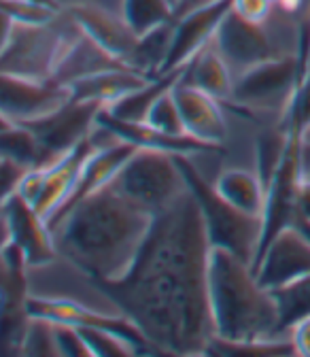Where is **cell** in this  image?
Returning a JSON list of instances; mask_svg holds the SVG:
<instances>
[{"mask_svg":"<svg viewBox=\"0 0 310 357\" xmlns=\"http://www.w3.org/2000/svg\"><path fill=\"white\" fill-rule=\"evenodd\" d=\"M206 219L192 188L157 213L132 271L102 283L145 336L151 353L208 355L217 338L210 306Z\"/></svg>","mask_w":310,"mask_h":357,"instance_id":"obj_1","label":"cell"},{"mask_svg":"<svg viewBox=\"0 0 310 357\" xmlns=\"http://www.w3.org/2000/svg\"><path fill=\"white\" fill-rule=\"evenodd\" d=\"M155 215L109 183L83 198L52 232L58 253L100 283L123 279L134 266Z\"/></svg>","mask_w":310,"mask_h":357,"instance_id":"obj_2","label":"cell"},{"mask_svg":"<svg viewBox=\"0 0 310 357\" xmlns=\"http://www.w3.org/2000/svg\"><path fill=\"white\" fill-rule=\"evenodd\" d=\"M208 287L217 338L257 340L285 334L274 291L261 285L255 268L236 253L212 245Z\"/></svg>","mask_w":310,"mask_h":357,"instance_id":"obj_3","label":"cell"},{"mask_svg":"<svg viewBox=\"0 0 310 357\" xmlns=\"http://www.w3.org/2000/svg\"><path fill=\"white\" fill-rule=\"evenodd\" d=\"M304 22L308 17L283 13L277 7L265 24H249L230 7L215 34V45L234 73L240 75L270 60L304 56Z\"/></svg>","mask_w":310,"mask_h":357,"instance_id":"obj_4","label":"cell"},{"mask_svg":"<svg viewBox=\"0 0 310 357\" xmlns=\"http://www.w3.org/2000/svg\"><path fill=\"white\" fill-rule=\"evenodd\" d=\"M81 26L64 9L52 24H20L3 13V75L26 79H54L56 70Z\"/></svg>","mask_w":310,"mask_h":357,"instance_id":"obj_5","label":"cell"},{"mask_svg":"<svg viewBox=\"0 0 310 357\" xmlns=\"http://www.w3.org/2000/svg\"><path fill=\"white\" fill-rule=\"evenodd\" d=\"M179 162L185 170L194 196L202 206L212 245L236 253L255 268L265 241V219L245 213L228 202L215 190L210 178L198 170V166L192 162V155H179Z\"/></svg>","mask_w":310,"mask_h":357,"instance_id":"obj_6","label":"cell"},{"mask_svg":"<svg viewBox=\"0 0 310 357\" xmlns=\"http://www.w3.org/2000/svg\"><path fill=\"white\" fill-rule=\"evenodd\" d=\"M302 75L304 56H287L257 64L236 75L232 100L226 105L249 117L283 123L291 117Z\"/></svg>","mask_w":310,"mask_h":357,"instance_id":"obj_7","label":"cell"},{"mask_svg":"<svg viewBox=\"0 0 310 357\" xmlns=\"http://www.w3.org/2000/svg\"><path fill=\"white\" fill-rule=\"evenodd\" d=\"M111 183L147 206L153 215L166 211L189 192L179 155L143 147L127 160Z\"/></svg>","mask_w":310,"mask_h":357,"instance_id":"obj_8","label":"cell"},{"mask_svg":"<svg viewBox=\"0 0 310 357\" xmlns=\"http://www.w3.org/2000/svg\"><path fill=\"white\" fill-rule=\"evenodd\" d=\"M255 275L268 289H279L310 275V226L287 223L265 241Z\"/></svg>","mask_w":310,"mask_h":357,"instance_id":"obj_9","label":"cell"},{"mask_svg":"<svg viewBox=\"0 0 310 357\" xmlns=\"http://www.w3.org/2000/svg\"><path fill=\"white\" fill-rule=\"evenodd\" d=\"M0 89H3V96H0L3 117L17 123L45 119L72 100L70 85H64L56 79H26L3 75Z\"/></svg>","mask_w":310,"mask_h":357,"instance_id":"obj_10","label":"cell"},{"mask_svg":"<svg viewBox=\"0 0 310 357\" xmlns=\"http://www.w3.org/2000/svg\"><path fill=\"white\" fill-rule=\"evenodd\" d=\"M13 243L28 268L45 266L60 253L49 223L20 194L3 198V245Z\"/></svg>","mask_w":310,"mask_h":357,"instance_id":"obj_11","label":"cell"},{"mask_svg":"<svg viewBox=\"0 0 310 357\" xmlns=\"http://www.w3.org/2000/svg\"><path fill=\"white\" fill-rule=\"evenodd\" d=\"M174 98L179 102L189 137L219 149H228L230 141V115L226 102L215 98L204 89L187 83L183 77L174 85Z\"/></svg>","mask_w":310,"mask_h":357,"instance_id":"obj_12","label":"cell"},{"mask_svg":"<svg viewBox=\"0 0 310 357\" xmlns=\"http://www.w3.org/2000/svg\"><path fill=\"white\" fill-rule=\"evenodd\" d=\"M102 109L104 107L96 102L70 100L54 115L22 126H28L52 155H62L90 137L98 123Z\"/></svg>","mask_w":310,"mask_h":357,"instance_id":"obj_13","label":"cell"},{"mask_svg":"<svg viewBox=\"0 0 310 357\" xmlns=\"http://www.w3.org/2000/svg\"><path fill=\"white\" fill-rule=\"evenodd\" d=\"M232 7V0H221V3L202 7L194 13L183 17H174V38L170 58L162 75L183 70L206 45L215 38L221 22L228 15Z\"/></svg>","mask_w":310,"mask_h":357,"instance_id":"obj_14","label":"cell"},{"mask_svg":"<svg viewBox=\"0 0 310 357\" xmlns=\"http://www.w3.org/2000/svg\"><path fill=\"white\" fill-rule=\"evenodd\" d=\"M66 11L77 20V24L87 36H92L98 45H102L107 52H111L121 62L130 64L139 34L132 30L123 13L100 9V7H85V5L66 7Z\"/></svg>","mask_w":310,"mask_h":357,"instance_id":"obj_15","label":"cell"},{"mask_svg":"<svg viewBox=\"0 0 310 357\" xmlns=\"http://www.w3.org/2000/svg\"><path fill=\"white\" fill-rule=\"evenodd\" d=\"M212 185L221 196L240 211L265 219V213H268V188H265L253 162L221 166L212 178Z\"/></svg>","mask_w":310,"mask_h":357,"instance_id":"obj_16","label":"cell"},{"mask_svg":"<svg viewBox=\"0 0 310 357\" xmlns=\"http://www.w3.org/2000/svg\"><path fill=\"white\" fill-rule=\"evenodd\" d=\"M151 79L134 66L123 64L117 68H109L102 73H96L92 77H85L77 83L70 85L72 89V100H83V102H96L100 107H111L117 100L125 98L127 94L137 92L139 87L147 85Z\"/></svg>","mask_w":310,"mask_h":357,"instance_id":"obj_17","label":"cell"},{"mask_svg":"<svg viewBox=\"0 0 310 357\" xmlns=\"http://www.w3.org/2000/svg\"><path fill=\"white\" fill-rule=\"evenodd\" d=\"M123 64L125 62H121L111 52H107L92 36H87L83 30H79V34L68 45V50H66L54 79L64 85H72L85 77H92L96 73L117 68Z\"/></svg>","mask_w":310,"mask_h":357,"instance_id":"obj_18","label":"cell"},{"mask_svg":"<svg viewBox=\"0 0 310 357\" xmlns=\"http://www.w3.org/2000/svg\"><path fill=\"white\" fill-rule=\"evenodd\" d=\"M183 79L204 89V92L212 94L219 100H224V102L232 100L236 73L217 50L215 38L183 68Z\"/></svg>","mask_w":310,"mask_h":357,"instance_id":"obj_19","label":"cell"},{"mask_svg":"<svg viewBox=\"0 0 310 357\" xmlns=\"http://www.w3.org/2000/svg\"><path fill=\"white\" fill-rule=\"evenodd\" d=\"M183 77V70H176V73H168V75H160L155 79H151L147 85L139 87L137 92L127 94L125 98L117 100L115 105L107 107L104 113L119 119V121H134V123H143L147 121L153 105L176 85Z\"/></svg>","mask_w":310,"mask_h":357,"instance_id":"obj_20","label":"cell"},{"mask_svg":"<svg viewBox=\"0 0 310 357\" xmlns=\"http://www.w3.org/2000/svg\"><path fill=\"white\" fill-rule=\"evenodd\" d=\"M172 38H174V20L141 34L137 40L134 54L130 58V66H134L137 70L149 77H160L170 58Z\"/></svg>","mask_w":310,"mask_h":357,"instance_id":"obj_21","label":"cell"},{"mask_svg":"<svg viewBox=\"0 0 310 357\" xmlns=\"http://www.w3.org/2000/svg\"><path fill=\"white\" fill-rule=\"evenodd\" d=\"M87 344H90L94 357H125V355H139V353H149V349L139 342L137 338H132L123 332L111 330V328H98V326H87L81 328Z\"/></svg>","mask_w":310,"mask_h":357,"instance_id":"obj_22","label":"cell"},{"mask_svg":"<svg viewBox=\"0 0 310 357\" xmlns=\"http://www.w3.org/2000/svg\"><path fill=\"white\" fill-rule=\"evenodd\" d=\"M208 355H295V347L289 334L257 340H224L215 338Z\"/></svg>","mask_w":310,"mask_h":357,"instance_id":"obj_23","label":"cell"},{"mask_svg":"<svg viewBox=\"0 0 310 357\" xmlns=\"http://www.w3.org/2000/svg\"><path fill=\"white\" fill-rule=\"evenodd\" d=\"M123 17L139 36L174 20L170 0H123Z\"/></svg>","mask_w":310,"mask_h":357,"instance_id":"obj_24","label":"cell"},{"mask_svg":"<svg viewBox=\"0 0 310 357\" xmlns=\"http://www.w3.org/2000/svg\"><path fill=\"white\" fill-rule=\"evenodd\" d=\"M274 296L281 306L283 330H287L297 319L310 315V275L274 289Z\"/></svg>","mask_w":310,"mask_h":357,"instance_id":"obj_25","label":"cell"},{"mask_svg":"<svg viewBox=\"0 0 310 357\" xmlns=\"http://www.w3.org/2000/svg\"><path fill=\"white\" fill-rule=\"evenodd\" d=\"M20 355H52L60 357L58 338H56V324L45 317L30 315L26 332L22 336Z\"/></svg>","mask_w":310,"mask_h":357,"instance_id":"obj_26","label":"cell"},{"mask_svg":"<svg viewBox=\"0 0 310 357\" xmlns=\"http://www.w3.org/2000/svg\"><path fill=\"white\" fill-rule=\"evenodd\" d=\"M145 123L153 126L155 130L168 134V137H174V139H192L185 128L179 102L174 98V87L168 89V92L153 105Z\"/></svg>","mask_w":310,"mask_h":357,"instance_id":"obj_27","label":"cell"},{"mask_svg":"<svg viewBox=\"0 0 310 357\" xmlns=\"http://www.w3.org/2000/svg\"><path fill=\"white\" fill-rule=\"evenodd\" d=\"M56 324V338H58V349H60V357L64 355H75V357H94L90 344H87L81 328L72 326V324Z\"/></svg>","mask_w":310,"mask_h":357,"instance_id":"obj_28","label":"cell"},{"mask_svg":"<svg viewBox=\"0 0 310 357\" xmlns=\"http://www.w3.org/2000/svg\"><path fill=\"white\" fill-rule=\"evenodd\" d=\"M272 0H232V11L249 24H265L274 15Z\"/></svg>","mask_w":310,"mask_h":357,"instance_id":"obj_29","label":"cell"},{"mask_svg":"<svg viewBox=\"0 0 310 357\" xmlns=\"http://www.w3.org/2000/svg\"><path fill=\"white\" fill-rule=\"evenodd\" d=\"M30 170H32V166H28L15 158L3 155V198H9L17 192L20 183L24 181V176Z\"/></svg>","mask_w":310,"mask_h":357,"instance_id":"obj_30","label":"cell"},{"mask_svg":"<svg viewBox=\"0 0 310 357\" xmlns=\"http://www.w3.org/2000/svg\"><path fill=\"white\" fill-rule=\"evenodd\" d=\"M295 347V355H308L310 357V315L297 319L285 330Z\"/></svg>","mask_w":310,"mask_h":357,"instance_id":"obj_31","label":"cell"},{"mask_svg":"<svg viewBox=\"0 0 310 357\" xmlns=\"http://www.w3.org/2000/svg\"><path fill=\"white\" fill-rule=\"evenodd\" d=\"M295 215L302 226H310V174H302L295 192Z\"/></svg>","mask_w":310,"mask_h":357,"instance_id":"obj_32","label":"cell"},{"mask_svg":"<svg viewBox=\"0 0 310 357\" xmlns=\"http://www.w3.org/2000/svg\"><path fill=\"white\" fill-rule=\"evenodd\" d=\"M58 3H60L62 9L85 5V7H100V9H109V11L123 13V0H58Z\"/></svg>","mask_w":310,"mask_h":357,"instance_id":"obj_33","label":"cell"},{"mask_svg":"<svg viewBox=\"0 0 310 357\" xmlns=\"http://www.w3.org/2000/svg\"><path fill=\"white\" fill-rule=\"evenodd\" d=\"M215 3H221V0H181L179 7L174 9V17H183L187 13H194L202 7H208V5H215Z\"/></svg>","mask_w":310,"mask_h":357,"instance_id":"obj_34","label":"cell"},{"mask_svg":"<svg viewBox=\"0 0 310 357\" xmlns=\"http://www.w3.org/2000/svg\"><path fill=\"white\" fill-rule=\"evenodd\" d=\"M170 3H172V5H174V9H176V7H179V3H181V0H170Z\"/></svg>","mask_w":310,"mask_h":357,"instance_id":"obj_35","label":"cell"},{"mask_svg":"<svg viewBox=\"0 0 310 357\" xmlns=\"http://www.w3.org/2000/svg\"><path fill=\"white\" fill-rule=\"evenodd\" d=\"M308 32H310V15H308Z\"/></svg>","mask_w":310,"mask_h":357,"instance_id":"obj_36","label":"cell"},{"mask_svg":"<svg viewBox=\"0 0 310 357\" xmlns=\"http://www.w3.org/2000/svg\"><path fill=\"white\" fill-rule=\"evenodd\" d=\"M272 3H277V0H272Z\"/></svg>","mask_w":310,"mask_h":357,"instance_id":"obj_37","label":"cell"}]
</instances>
